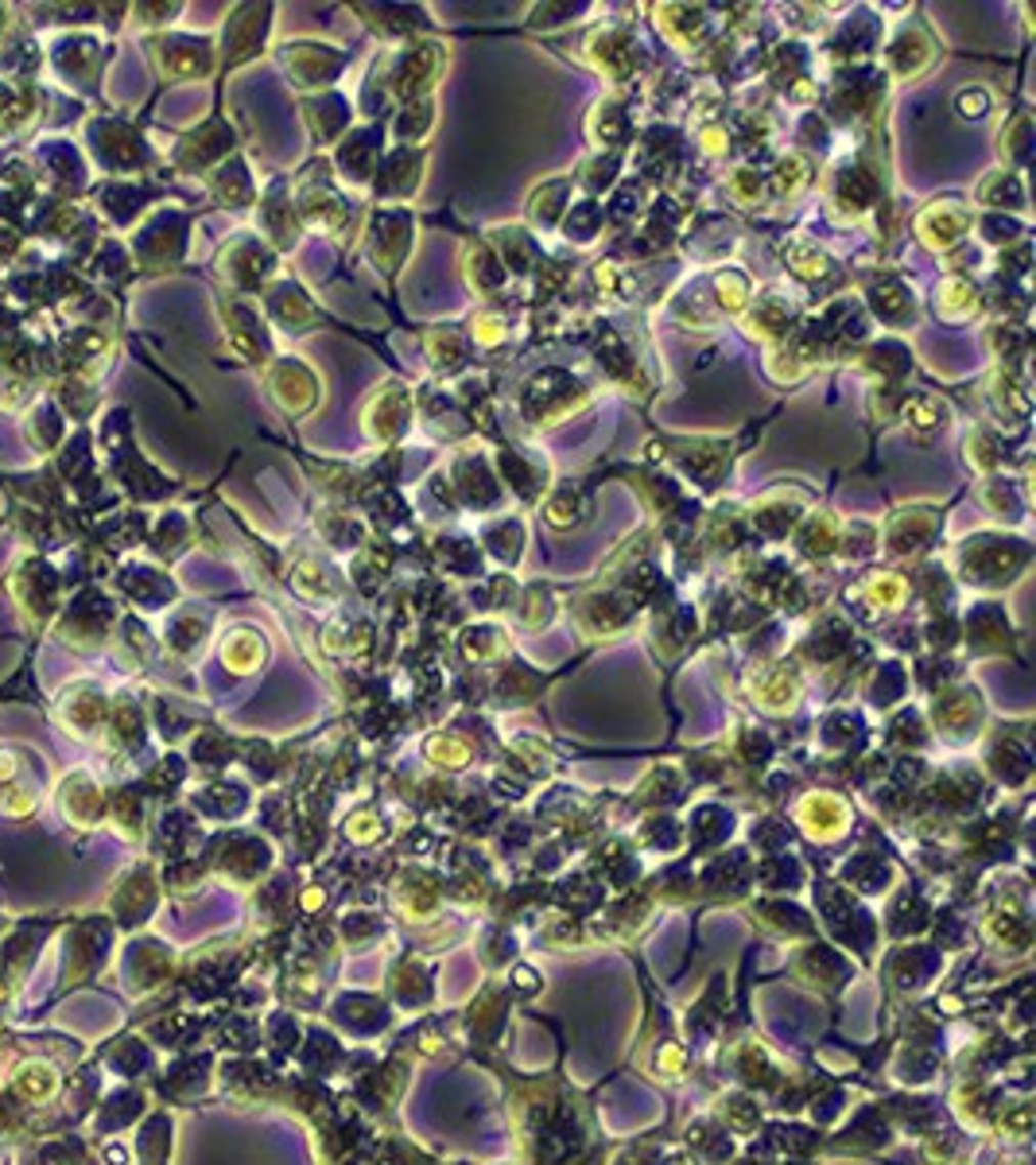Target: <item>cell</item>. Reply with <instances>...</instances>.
I'll list each match as a JSON object with an SVG mask.
<instances>
[{"label":"cell","mask_w":1036,"mask_h":1165,"mask_svg":"<svg viewBox=\"0 0 1036 1165\" xmlns=\"http://www.w3.org/2000/svg\"><path fill=\"white\" fill-rule=\"evenodd\" d=\"M587 401L582 385L567 373H539L524 392V412L532 416V424H556L567 412Z\"/></svg>","instance_id":"6da1fadb"},{"label":"cell","mask_w":1036,"mask_h":1165,"mask_svg":"<svg viewBox=\"0 0 1036 1165\" xmlns=\"http://www.w3.org/2000/svg\"><path fill=\"white\" fill-rule=\"evenodd\" d=\"M966 225H970V214L947 199V203L927 206L924 214H920V222H916V234H920V241H924L927 249H951V245L966 234Z\"/></svg>","instance_id":"7a4b0ae2"},{"label":"cell","mask_w":1036,"mask_h":1165,"mask_svg":"<svg viewBox=\"0 0 1036 1165\" xmlns=\"http://www.w3.org/2000/svg\"><path fill=\"white\" fill-rule=\"evenodd\" d=\"M268 385H272L279 405L288 408V412H296V416H303V412L318 401L315 377L303 370L299 362H276L272 373H268Z\"/></svg>","instance_id":"3957f363"},{"label":"cell","mask_w":1036,"mask_h":1165,"mask_svg":"<svg viewBox=\"0 0 1036 1165\" xmlns=\"http://www.w3.org/2000/svg\"><path fill=\"white\" fill-rule=\"evenodd\" d=\"M407 424V392L400 385H385L365 408V431L373 440H392Z\"/></svg>","instance_id":"277c9868"},{"label":"cell","mask_w":1036,"mask_h":1165,"mask_svg":"<svg viewBox=\"0 0 1036 1165\" xmlns=\"http://www.w3.org/2000/svg\"><path fill=\"white\" fill-rule=\"evenodd\" d=\"M439 75V47L435 43H420L416 51H407L400 58V71H396V93L400 97H420V93L435 82Z\"/></svg>","instance_id":"5b68a950"},{"label":"cell","mask_w":1036,"mask_h":1165,"mask_svg":"<svg viewBox=\"0 0 1036 1165\" xmlns=\"http://www.w3.org/2000/svg\"><path fill=\"white\" fill-rule=\"evenodd\" d=\"M932 529H936V513L932 509H905L901 517H893V525H889V552L912 555L916 548H924Z\"/></svg>","instance_id":"8992f818"},{"label":"cell","mask_w":1036,"mask_h":1165,"mask_svg":"<svg viewBox=\"0 0 1036 1165\" xmlns=\"http://www.w3.org/2000/svg\"><path fill=\"white\" fill-rule=\"evenodd\" d=\"M591 55L594 63H598V71H606L610 78H621L633 63L630 39L621 36V32H598V36L591 39Z\"/></svg>","instance_id":"52a82bcc"},{"label":"cell","mask_w":1036,"mask_h":1165,"mask_svg":"<svg viewBox=\"0 0 1036 1165\" xmlns=\"http://www.w3.org/2000/svg\"><path fill=\"white\" fill-rule=\"evenodd\" d=\"M753 696H758L765 707L784 711V707H792V700H796V680H792L784 668H761V672H753Z\"/></svg>","instance_id":"ba28073f"},{"label":"cell","mask_w":1036,"mask_h":1165,"mask_svg":"<svg viewBox=\"0 0 1036 1165\" xmlns=\"http://www.w3.org/2000/svg\"><path fill=\"white\" fill-rule=\"evenodd\" d=\"M889 63H893L897 75H916V71H924L932 63V43L920 32H905L889 47Z\"/></svg>","instance_id":"9c48e42d"},{"label":"cell","mask_w":1036,"mask_h":1165,"mask_svg":"<svg viewBox=\"0 0 1036 1165\" xmlns=\"http://www.w3.org/2000/svg\"><path fill=\"white\" fill-rule=\"evenodd\" d=\"M222 661L233 668V672H253V668H260V661H264V641H260L257 633H249V629H238V633L225 637Z\"/></svg>","instance_id":"30bf717a"},{"label":"cell","mask_w":1036,"mask_h":1165,"mask_svg":"<svg viewBox=\"0 0 1036 1165\" xmlns=\"http://www.w3.org/2000/svg\"><path fill=\"white\" fill-rule=\"evenodd\" d=\"M164 47H171V51H164V58L167 55L175 58L171 67H164L167 75L190 78V75H203L206 67H210V58H206L203 43H195V39H171V43H164Z\"/></svg>","instance_id":"8fae6325"},{"label":"cell","mask_w":1036,"mask_h":1165,"mask_svg":"<svg viewBox=\"0 0 1036 1165\" xmlns=\"http://www.w3.org/2000/svg\"><path fill=\"white\" fill-rule=\"evenodd\" d=\"M975 307H979V292H975L970 280H962V277L944 280V288H940V315H947V319H966Z\"/></svg>","instance_id":"7c38bea8"},{"label":"cell","mask_w":1036,"mask_h":1165,"mask_svg":"<svg viewBox=\"0 0 1036 1165\" xmlns=\"http://www.w3.org/2000/svg\"><path fill=\"white\" fill-rule=\"evenodd\" d=\"M582 509H587L582 494H578V490H571V486H559L556 494L548 498V505H544V517H548V525H552V529H571L574 521L582 517Z\"/></svg>","instance_id":"4fadbf2b"},{"label":"cell","mask_w":1036,"mask_h":1165,"mask_svg":"<svg viewBox=\"0 0 1036 1165\" xmlns=\"http://www.w3.org/2000/svg\"><path fill=\"white\" fill-rule=\"evenodd\" d=\"M272 311H276V319L292 323V327H307V323H315V307H311V303L303 299V292L292 288V284H284V288L272 292Z\"/></svg>","instance_id":"5bb4252c"},{"label":"cell","mask_w":1036,"mask_h":1165,"mask_svg":"<svg viewBox=\"0 0 1036 1165\" xmlns=\"http://www.w3.org/2000/svg\"><path fill=\"white\" fill-rule=\"evenodd\" d=\"M862 591L870 594L873 607H889V611H893V607H901V602H905L908 583L897 572H873V575H866Z\"/></svg>","instance_id":"9a60e30c"},{"label":"cell","mask_w":1036,"mask_h":1165,"mask_svg":"<svg viewBox=\"0 0 1036 1165\" xmlns=\"http://www.w3.org/2000/svg\"><path fill=\"white\" fill-rule=\"evenodd\" d=\"M800 544H804V552L827 555L834 548V521L831 517H819V513H815V517L804 525V533H800Z\"/></svg>","instance_id":"2e32d148"},{"label":"cell","mask_w":1036,"mask_h":1165,"mask_svg":"<svg viewBox=\"0 0 1036 1165\" xmlns=\"http://www.w3.org/2000/svg\"><path fill=\"white\" fill-rule=\"evenodd\" d=\"M905 420L912 427H920V431H932V427H940V420H944V408H940V401H932V397H912V401H905Z\"/></svg>","instance_id":"e0dca14e"},{"label":"cell","mask_w":1036,"mask_h":1165,"mask_svg":"<svg viewBox=\"0 0 1036 1165\" xmlns=\"http://www.w3.org/2000/svg\"><path fill=\"white\" fill-rule=\"evenodd\" d=\"M873 307L886 315V319H901V315H908L912 299L905 296L901 284H881V288H873Z\"/></svg>","instance_id":"ac0fdd59"},{"label":"cell","mask_w":1036,"mask_h":1165,"mask_svg":"<svg viewBox=\"0 0 1036 1165\" xmlns=\"http://www.w3.org/2000/svg\"><path fill=\"white\" fill-rule=\"evenodd\" d=\"M715 288H719V299H722V307H726V311H741V307H745L749 284H745L741 273H722V277L715 280Z\"/></svg>","instance_id":"d6986e66"},{"label":"cell","mask_w":1036,"mask_h":1165,"mask_svg":"<svg viewBox=\"0 0 1036 1165\" xmlns=\"http://www.w3.org/2000/svg\"><path fill=\"white\" fill-rule=\"evenodd\" d=\"M804 183H808V164L800 156H784L777 167V191L780 195H796Z\"/></svg>","instance_id":"ffe728a7"},{"label":"cell","mask_w":1036,"mask_h":1165,"mask_svg":"<svg viewBox=\"0 0 1036 1165\" xmlns=\"http://www.w3.org/2000/svg\"><path fill=\"white\" fill-rule=\"evenodd\" d=\"M427 350H431V358H435V366H446V370H455L459 366V358H463V350H459V338L455 334H427Z\"/></svg>","instance_id":"44dd1931"},{"label":"cell","mask_w":1036,"mask_h":1165,"mask_svg":"<svg viewBox=\"0 0 1036 1165\" xmlns=\"http://www.w3.org/2000/svg\"><path fill=\"white\" fill-rule=\"evenodd\" d=\"M466 649H470V657H478V661H489V657H498L501 653V641L493 629H470V637H466Z\"/></svg>","instance_id":"7402d4cb"},{"label":"cell","mask_w":1036,"mask_h":1165,"mask_svg":"<svg viewBox=\"0 0 1036 1165\" xmlns=\"http://www.w3.org/2000/svg\"><path fill=\"white\" fill-rule=\"evenodd\" d=\"M730 195H738L741 203H753V199H758V195H761L758 175H753L749 167H741V171H734V175H730Z\"/></svg>","instance_id":"603a6c76"},{"label":"cell","mask_w":1036,"mask_h":1165,"mask_svg":"<svg viewBox=\"0 0 1036 1165\" xmlns=\"http://www.w3.org/2000/svg\"><path fill=\"white\" fill-rule=\"evenodd\" d=\"M474 338H478L481 346H498L501 338H505L501 319H493V315H478V319H474Z\"/></svg>","instance_id":"cb8c5ba5"},{"label":"cell","mask_w":1036,"mask_h":1165,"mask_svg":"<svg viewBox=\"0 0 1036 1165\" xmlns=\"http://www.w3.org/2000/svg\"><path fill=\"white\" fill-rule=\"evenodd\" d=\"M986 106H990L986 90H962L959 93V113H962V117H982V113H986Z\"/></svg>","instance_id":"d4e9b609"},{"label":"cell","mask_w":1036,"mask_h":1165,"mask_svg":"<svg viewBox=\"0 0 1036 1165\" xmlns=\"http://www.w3.org/2000/svg\"><path fill=\"white\" fill-rule=\"evenodd\" d=\"M431 754H443V758H455L450 765H463L466 761V746L455 739H435L431 742Z\"/></svg>","instance_id":"484cf974"},{"label":"cell","mask_w":1036,"mask_h":1165,"mask_svg":"<svg viewBox=\"0 0 1036 1165\" xmlns=\"http://www.w3.org/2000/svg\"><path fill=\"white\" fill-rule=\"evenodd\" d=\"M730 149V136L722 129H703V152H710V156H719V152Z\"/></svg>","instance_id":"4316f807"}]
</instances>
